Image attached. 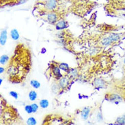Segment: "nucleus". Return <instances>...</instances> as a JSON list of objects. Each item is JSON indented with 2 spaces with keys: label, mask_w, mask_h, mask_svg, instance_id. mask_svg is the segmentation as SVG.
<instances>
[{
  "label": "nucleus",
  "mask_w": 125,
  "mask_h": 125,
  "mask_svg": "<svg viewBox=\"0 0 125 125\" xmlns=\"http://www.w3.org/2000/svg\"><path fill=\"white\" fill-rule=\"evenodd\" d=\"M107 100L110 102L114 103V104H119L120 103H122L124 101V99L122 96H121L120 94L118 93H111L107 95V97H105Z\"/></svg>",
  "instance_id": "nucleus-1"
},
{
  "label": "nucleus",
  "mask_w": 125,
  "mask_h": 125,
  "mask_svg": "<svg viewBox=\"0 0 125 125\" xmlns=\"http://www.w3.org/2000/svg\"><path fill=\"white\" fill-rule=\"evenodd\" d=\"M70 78L69 77V75H63L62 77L59 79L57 83L59 84V87L61 88V89H64L70 84Z\"/></svg>",
  "instance_id": "nucleus-2"
},
{
  "label": "nucleus",
  "mask_w": 125,
  "mask_h": 125,
  "mask_svg": "<svg viewBox=\"0 0 125 125\" xmlns=\"http://www.w3.org/2000/svg\"><path fill=\"white\" fill-rule=\"evenodd\" d=\"M57 6V0H47L44 4V8L49 12H53L56 9Z\"/></svg>",
  "instance_id": "nucleus-3"
},
{
  "label": "nucleus",
  "mask_w": 125,
  "mask_h": 125,
  "mask_svg": "<svg viewBox=\"0 0 125 125\" xmlns=\"http://www.w3.org/2000/svg\"><path fill=\"white\" fill-rule=\"evenodd\" d=\"M47 20L48 22H49L51 25H56L58 21V16L57 13L54 12H49V13L47 14Z\"/></svg>",
  "instance_id": "nucleus-4"
},
{
  "label": "nucleus",
  "mask_w": 125,
  "mask_h": 125,
  "mask_svg": "<svg viewBox=\"0 0 125 125\" xmlns=\"http://www.w3.org/2000/svg\"><path fill=\"white\" fill-rule=\"evenodd\" d=\"M51 73L53 74V77L57 80H59V79L63 76L62 74L61 73V72H60L61 69H59V67L57 65H53L51 67Z\"/></svg>",
  "instance_id": "nucleus-5"
},
{
  "label": "nucleus",
  "mask_w": 125,
  "mask_h": 125,
  "mask_svg": "<svg viewBox=\"0 0 125 125\" xmlns=\"http://www.w3.org/2000/svg\"><path fill=\"white\" fill-rule=\"evenodd\" d=\"M56 29L58 31H62V30H64L65 29L68 28L69 27V23L67 21H66L64 19H62V20H59L56 23Z\"/></svg>",
  "instance_id": "nucleus-6"
},
{
  "label": "nucleus",
  "mask_w": 125,
  "mask_h": 125,
  "mask_svg": "<svg viewBox=\"0 0 125 125\" xmlns=\"http://www.w3.org/2000/svg\"><path fill=\"white\" fill-rule=\"evenodd\" d=\"M91 109L89 107H83L80 113V116H81V120H83V121H86L89 118V116L90 114Z\"/></svg>",
  "instance_id": "nucleus-7"
},
{
  "label": "nucleus",
  "mask_w": 125,
  "mask_h": 125,
  "mask_svg": "<svg viewBox=\"0 0 125 125\" xmlns=\"http://www.w3.org/2000/svg\"><path fill=\"white\" fill-rule=\"evenodd\" d=\"M93 84L98 88H105L107 87V83L102 78H97L94 80Z\"/></svg>",
  "instance_id": "nucleus-8"
},
{
  "label": "nucleus",
  "mask_w": 125,
  "mask_h": 125,
  "mask_svg": "<svg viewBox=\"0 0 125 125\" xmlns=\"http://www.w3.org/2000/svg\"><path fill=\"white\" fill-rule=\"evenodd\" d=\"M8 39V32L6 29H3L1 32L0 35V44L1 46H4L7 42Z\"/></svg>",
  "instance_id": "nucleus-9"
},
{
  "label": "nucleus",
  "mask_w": 125,
  "mask_h": 125,
  "mask_svg": "<svg viewBox=\"0 0 125 125\" xmlns=\"http://www.w3.org/2000/svg\"><path fill=\"white\" fill-rule=\"evenodd\" d=\"M108 36H109V38H110V40L112 41L113 43L118 42H119V41L120 40V39H121V34L116 33H110Z\"/></svg>",
  "instance_id": "nucleus-10"
},
{
  "label": "nucleus",
  "mask_w": 125,
  "mask_h": 125,
  "mask_svg": "<svg viewBox=\"0 0 125 125\" xmlns=\"http://www.w3.org/2000/svg\"><path fill=\"white\" fill-rule=\"evenodd\" d=\"M100 44H101V46H103V47H107L110 46V45H111L113 44V42L112 41L110 40L109 36H107V37H105V38H103L102 39Z\"/></svg>",
  "instance_id": "nucleus-11"
},
{
  "label": "nucleus",
  "mask_w": 125,
  "mask_h": 125,
  "mask_svg": "<svg viewBox=\"0 0 125 125\" xmlns=\"http://www.w3.org/2000/svg\"><path fill=\"white\" fill-rule=\"evenodd\" d=\"M67 75H69L70 78H76L79 75L78 70L75 68H70L67 73Z\"/></svg>",
  "instance_id": "nucleus-12"
},
{
  "label": "nucleus",
  "mask_w": 125,
  "mask_h": 125,
  "mask_svg": "<svg viewBox=\"0 0 125 125\" xmlns=\"http://www.w3.org/2000/svg\"><path fill=\"white\" fill-rule=\"evenodd\" d=\"M10 37H11V38L13 39V40H14V41L18 40L19 39V38H20L19 31H17L16 29H12V30L10 31Z\"/></svg>",
  "instance_id": "nucleus-13"
},
{
  "label": "nucleus",
  "mask_w": 125,
  "mask_h": 125,
  "mask_svg": "<svg viewBox=\"0 0 125 125\" xmlns=\"http://www.w3.org/2000/svg\"><path fill=\"white\" fill-rule=\"evenodd\" d=\"M58 67L61 70H62L63 72H66V73H68L70 70V67H69V65H68V63H66V62H59V65H58Z\"/></svg>",
  "instance_id": "nucleus-14"
},
{
  "label": "nucleus",
  "mask_w": 125,
  "mask_h": 125,
  "mask_svg": "<svg viewBox=\"0 0 125 125\" xmlns=\"http://www.w3.org/2000/svg\"><path fill=\"white\" fill-rule=\"evenodd\" d=\"M28 97L29 101H35L38 98V93L36 91H29V93L28 94Z\"/></svg>",
  "instance_id": "nucleus-15"
},
{
  "label": "nucleus",
  "mask_w": 125,
  "mask_h": 125,
  "mask_svg": "<svg viewBox=\"0 0 125 125\" xmlns=\"http://www.w3.org/2000/svg\"><path fill=\"white\" fill-rule=\"evenodd\" d=\"M39 105L41 107V108L42 109H47V107L49 105V101L46 99H42L39 102Z\"/></svg>",
  "instance_id": "nucleus-16"
},
{
  "label": "nucleus",
  "mask_w": 125,
  "mask_h": 125,
  "mask_svg": "<svg viewBox=\"0 0 125 125\" xmlns=\"http://www.w3.org/2000/svg\"><path fill=\"white\" fill-rule=\"evenodd\" d=\"M61 90V88L59 87L57 82H54L51 86V91L54 94H57Z\"/></svg>",
  "instance_id": "nucleus-17"
},
{
  "label": "nucleus",
  "mask_w": 125,
  "mask_h": 125,
  "mask_svg": "<svg viewBox=\"0 0 125 125\" xmlns=\"http://www.w3.org/2000/svg\"><path fill=\"white\" fill-rule=\"evenodd\" d=\"M115 122H116V125H125V114L118 117V118L116 119V121H115Z\"/></svg>",
  "instance_id": "nucleus-18"
},
{
  "label": "nucleus",
  "mask_w": 125,
  "mask_h": 125,
  "mask_svg": "<svg viewBox=\"0 0 125 125\" xmlns=\"http://www.w3.org/2000/svg\"><path fill=\"white\" fill-rule=\"evenodd\" d=\"M30 85H31V87H33L34 89H38L41 87V83L39 82L36 80H31L30 81Z\"/></svg>",
  "instance_id": "nucleus-19"
},
{
  "label": "nucleus",
  "mask_w": 125,
  "mask_h": 125,
  "mask_svg": "<svg viewBox=\"0 0 125 125\" xmlns=\"http://www.w3.org/2000/svg\"><path fill=\"white\" fill-rule=\"evenodd\" d=\"M27 125H37V120L34 117H29L26 120Z\"/></svg>",
  "instance_id": "nucleus-20"
},
{
  "label": "nucleus",
  "mask_w": 125,
  "mask_h": 125,
  "mask_svg": "<svg viewBox=\"0 0 125 125\" xmlns=\"http://www.w3.org/2000/svg\"><path fill=\"white\" fill-rule=\"evenodd\" d=\"M9 60V56L6 55V54H3L1 56L0 58V63L1 65H5Z\"/></svg>",
  "instance_id": "nucleus-21"
},
{
  "label": "nucleus",
  "mask_w": 125,
  "mask_h": 125,
  "mask_svg": "<svg viewBox=\"0 0 125 125\" xmlns=\"http://www.w3.org/2000/svg\"><path fill=\"white\" fill-rule=\"evenodd\" d=\"M24 109H25V112L28 114H31V113H33V109H32L31 105H25Z\"/></svg>",
  "instance_id": "nucleus-22"
},
{
  "label": "nucleus",
  "mask_w": 125,
  "mask_h": 125,
  "mask_svg": "<svg viewBox=\"0 0 125 125\" xmlns=\"http://www.w3.org/2000/svg\"><path fill=\"white\" fill-rule=\"evenodd\" d=\"M97 121H98V122H99V123L103 122V114H102L101 112H98V114H97Z\"/></svg>",
  "instance_id": "nucleus-23"
},
{
  "label": "nucleus",
  "mask_w": 125,
  "mask_h": 125,
  "mask_svg": "<svg viewBox=\"0 0 125 125\" xmlns=\"http://www.w3.org/2000/svg\"><path fill=\"white\" fill-rule=\"evenodd\" d=\"M31 105V107H32V109H33V113L37 112V111L38 110V109H39V107H40V105H38L37 103H32Z\"/></svg>",
  "instance_id": "nucleus-24"
},
{
  "label": "nucleus",
  "mask_w": 125,
  "mask_h": 125,
  "mask_svg": "<svg viewBox=\"0 0 125 125\" xmlns=\"http://www.w3.org/2000/svg\"><path fill=\"white\" fill-rule=\"evenodd\" d=\"M9 94L11 97H13L14 99H17L19 98V94L15 91H10L9 93Z\"/></svg>",
  "instance_id": "nucleus-25"
},
{
  "label": "nucleus",
  "mask_w": 125,
  "mask_h": 125,
  "mask_svg": "<svg viewBox=\"0 0 125 125\" xmlns=\"http://www.w3.org/2000/svg\"><path fill=\"white\" fill-rule=\"evenodd\" d=\"M57 43L58 44H59L60 46H64L66 45V40H64V38H62L60 39L59 40H57Z\"/></svg>",
  "instance_id": "nucleus-26"
},
{
  "label": "nucleus",
  "mask_w": 125,
  "mask_h": 125,
  "mask_svg": "<svg viewBox=\"0 0 125 125\" xmlns=\"http://www.w3.org/2000/svg\"><path fill=\"white\" fill-rule=\"evenodd\" d=\"M97 52H98L97 48H92V49L90 50V52H89V53H90V55H94V54H96L97 53Z\"/></svg>",
  "instance_id": "nucleus-27"
},
{
  "label": "nucleus",
  "mask_w": 125,
  "mask_h": 125,
  "mask_svg": "<svg viewBox=\"0 0 125 125\" xmlns=\"http://www.w3.org/2000/svg\"><path fill=\"white\" fill-rule=\"evenodd\" d=\"M3 72H4V68L2 67H0V73H3Z\"/></svg>",
  "instance_id": "nucleus-28"
},
{
  "label": "nucleus",
  "mask_w": 125,
  "mask_h": 125,
  "mask_svg": "<svg viewBox=\"0 0 125 125\" xmlns=\"http://www.w3.org/2000/svg\"><path fill=\"white\" fill-rule=\"evenodd\" d=\"M122 3H123V6H124V7L125 8V0H123V1H122Z\"/></svg>",
  "instance_id": "nucleus-29"
},
{
  "label": "nucleus",
  "mask_w": 125,
  "mask_h": 125,
  "mask_svg": "<svg viewBox=\"0 0 125 125\" xmlns=\"http://www.w3.org/2000/svg\"><path fill=\"white\" fill-rule=\"evenodd\" d=\"M2 82H3V80H2V79L1 78V79H0V84H1V83H2Z\"/></svg>",
  "instance_id": "nucleus-30"
},
{
  "label": "nucleus",
  "mask_w": 125,
  "mask_h": 125,
  "mask_svg": "<svg viewBox=\"0 0 125 125\" xmlns=\"http://www.w3.org/2000/svg\"><path fill=\"white\" fill-rule=\"evenodd\" d=\"M123 62H124V64L125 65V59H124V61H123Z\"/></svg>",
  "instance_id": "nucleus-31"
},
{
  "label": "nucleus",
  "mask_w": 125,
  "mask_h": 125,
  "mask_svg": "<svg viewBox=\"0 0 125 125\" xmlns=\"http://www.w3.org/2000/svg\"></svg>",
  "instance_id": "nucleus-32"
},
{
  "label": "nucleus",
  "mask_w": 125,
  "mask_h": 125,
  "mask_svg": "<svg viewBox=\"0 0 125 125\" xmlns=\"http://www.w3.org/2000/svg\"></svg>",
  "instance_id": "nucleus-33"
}]
</instances>
